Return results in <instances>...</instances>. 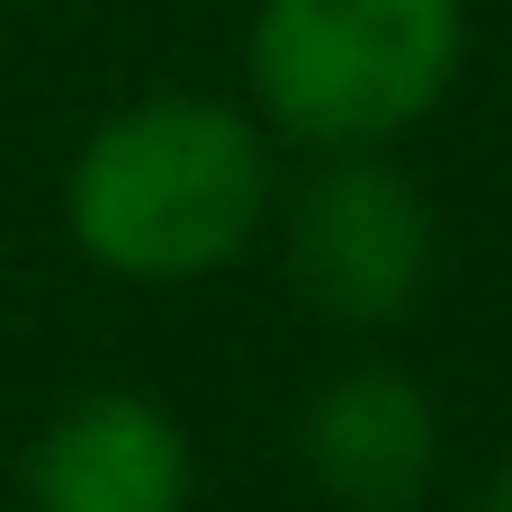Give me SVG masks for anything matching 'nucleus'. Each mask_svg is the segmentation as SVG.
I'll use <instances>...</instances> for the list:
<instances>
[{
	"mask_svg": "<svg viewBox=\"0 0 512 512\" xmlns=\"http://www.w3.org/2000/svg\"><path fill=\"white\" fill-rule=\"evenodd\" d=\"M270 126L216 90H144L108 108L63 162V234L126 288H189L234 270L279 216Z\"/></svg>",
	"mask_w": 512,
	"mask_h": 512,
	"instance_id": "1",
	"label": "nucleus"
},
{
	"mask_svg": "<svg viewBox=\"0 0 512 512\" xmlns=\"http://www.w3.org/2000/svg\"><path fill=\"white\" fill-rule=\"evenodd\" d=\"M468 72V0H252L243 90L279 144L387 153L450 108Z\"/></svg>",
	"mask_w": 512,
	"mask_h": 512,
	"instance_id": "2",
	"label": "nucleus"
},
{
	"mask_svg": "<svg viewBox=\"0 0 512 512\" xmlns=\"http://www.w3.org/2000/svg\"><path fill=\"white\" fill-rule=\"evenodd\" d=\"M279 261L297 297L342 333H387L441 270V216L387 153H324L279 198Z\"/></svg>",
	"mask_w": 512,
	"mask_h": 512,
	"instance_id": "3",
	"label": "nucleus"
},
{
	"mask_svg": "<svg viewBox=\"0 0 512 512\" xmlns=\"http://www.w3.org/2000/svg\"><path fill=\"white\" fill-rule=\"evenodd\" d=\"M189 495V432L135 387H90L27 441V512H189Z\"/></svg>",
	"mask_w": 512,
	"mask_h": 512,
	"instance_id": "4",
	"label": "nucleus"
},
{
	"mask_svg": "<svg viewBox=\"0 0 512 512\" xmlns=\"http://www.w3.org/2000/svg\"><path fill=\"white\" fill-rule=\"evenodd\" d=\"M297 459L342 512H414L441 486V405L387 360L333 369L297 414Z\"/></svg>",
	"mask_w": 512,
	"mask_h": 512,
	"instance_id": "5",
	"label": "nucleus"
},
{
	"mask_svg": "<svg viewBox=\"0 0 512 512\" xmlns=\"http://www.w3.org/2000/svg\"><path fill=\"white\" fill-rule=\"evenodd\" d=\"M477 512H512V459H495V477H486V495H477Z\"/></svg>",
	"mask_w": 512,
	"mask_h": 512,
	"instance_id": "6",
	"label": "nucleus"
}]
</instances>
